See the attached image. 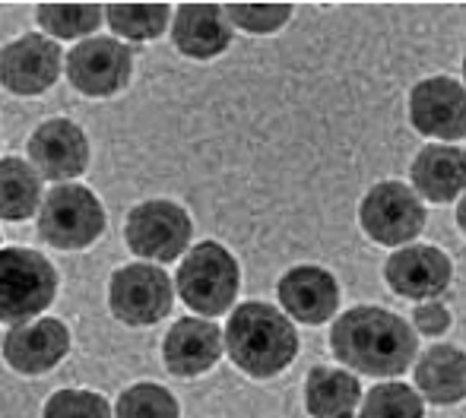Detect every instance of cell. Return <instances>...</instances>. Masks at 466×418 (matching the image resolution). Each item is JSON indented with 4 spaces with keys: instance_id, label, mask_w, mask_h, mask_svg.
Returning <instances> with one entry per match:
<instances>
[{
    "instance_id": "1",
    "label": "cell",
    "mask_w": 466,
    "mask_h": 418,
    "mask_svg": "<svg viewBox=\"0 0 466 418\" xmlns=\"http://www.w3.org/2000/svg\"><path fill=\"white\" fill-rule=\"evenodd\" d=\"M416 330L387 308H350L330 326V352L343 368L397 381L416 362Z\"/></svg>"
},
{
    "instance_id": "2",
    "label": "cell",
    "mask_w": 466,
    "mask_h": 418,
    "mask_svg": "<svg viewBox=\"0 0 466 418\" xmlns=\"http://www.w3.org/2000/svg\"><path fill=\"white\" fill-rule=\"evenodd\" d=\"M226 352L245 374L258 377H277L299 355V330L279 308L264 302H248L232 311L226 323Z\"/></svg>"
},
{
    "instance_id": "3",
    "label": "cell",
    "mask_w": 466,
    "mask_h": 418,
    "mask_svg": "<svg viewBox=\"0 0 466 418\" xmlns=\"http://www.w3.org/2000/svg\"><path fill=\"white\" fill-rule=\"evenodd\" d=\"M238 283V260L219 241H203V244L190 247L187 257L181 260L175 289L190 311L203 314V317H219L232 308Z\"/></svg>"
},
{
    "instance_id": "4",
    "label": "cell",
    "mask_w": 466,
    "mask_h": 418,
    "mask_svg": "<svg viewBox=\"0 0 466 418\" xmlns=\"http://www.w3.org/2000/svg\"><path fill=\"white\" fill-rule=\"evenodd\" d=\"M57 273L38 251L4 247L0 251V320L25 323L55 302Z\"/></svg>"
},
{
    "instance_id": "5",
    "label": "cell",
    "mask_w": 466,
    "mask_h": 418,
    "mask_svg": "<svg viewBox=\"0 0 466 418\" xmlns=\"http://www.w3.org/2000/svg\"><path fill=\"white\" fill-rule=\"evenodd\" d=\"M429 213L412 187L400 181H378L359 204V225L380 247L410 244L422 234Z\"/></svg>"
},
{
    "instance_id": "6",
    "label": "cell",
    "mask_w": 466,
    "mask_h": 418,
    "mask_svg": "<svg viewBox=\"0 0 466 418\" xmlns=\"http://www.w3.org/2000/svg\"><path fill=\"white\" fill-rule=\"evenodd\" d=\"M38 232L61 251H80L105 232V209L89 187L57 184L42 200Z\"/></svg>"
},
{
    "instance_id": "7",
    "label": "cell",
    "mask_w": 466,
    "mask_h": 418,
    "mask_svg": "<svg viewBox=\"0 0 466 418\" xmlns=\"http://www.w3.org/2000/svg\"><path fill=\"white\" fill-rule=\"evenodd\" d=\"M190 215L172 200H147L127 213V238L130 251L137 257H147L153 264H172L190 244Z\"/></svg>"
},
{
    "instance_id": "8",
    "label": "cell",
    "mask_w": 466,
    "mask_h": 418,
    "mask_svg": "<svg viewBox=\"0 0 466 418\" xmlns=\"http://www.w3.org/2000/svg\"><path fill=\"white\" fill-rule=\"evenodd\" d=\"M175 304V285L159 266L130 264L111 276L108 308L127 326H153L168 317Z\"/></svg>"
},
{
    "instance_id": "9",
    "label": "cell",
    "mask_w": 466,
    "mask_h": 418,
    "mask_svg": "<svg viewBox=\"0 0 466 418\" xmlns=\"http://www.w3.org/2000/svg\"><path fill=\"white\" fill-rule=\"evenodd\" d=\"M410 124L438 143L466 136V86L454 76H429L410 93Z\"/></svg>"
},
{
    "instance_id": "10",
    "label": "cell",
    "mask_w": 466,
    "mask_h": 418,
    "mask_svg": "<svg viewBox=\"0 0 466 418\" xmlns=\"http://www.w3.org/2000/svg\"><path fill=\"white\" fill-rule=\"evenodd\" d=\"M384 283L390 292L410 302H431L444 295L454 283V264L451 257L435 244H416L400 247L387 257L384 264Z\"/></svg>"
},
{
    "instance_id": "11",
    "label": "cell",
    "mask_w": 466,
    "mask_h": 418,
    "mask_svg": "<svg viewBox=\"0 0 466 418\" xmlns=\"http://www.w3.org/2000/svg\"><path fill=\"white\" fill-rule=\"evenodd\" d=\"M134 55L117 38H86L67 57V76L83 95L105 99L130 83Z\"/></svg>"
},
{
    "instance_id": "12",
    "label": "cell",
    "mask_w": 466,
    "mask_h": 418,
    "mask_svg": "<svg viewBox=\"0 0 466 418\" xmlns=\"http://www.w3.org/2000/svg\"><path fill=\"white\" fill-rule=\"evenodd\" d=\"M61 74V48L45 35H23L0 48V86L13 95H42Z\"/></svg>"
},
{
    "instance_id": "13",
    "label": "cell",
    "mask_w": 466,
    "mask_h": 418,
    "mask_svg": "<svg viewBox=\"0 0 466 418\" xmlns=\"http://www.w3.org/2000/svg\"><path fill=\"white\" fill-rule=\"evenodd\" d=\"M277 295L282 304V314L295 323L318 326L337 314L339 308V283L333 279L330 270L314 264L292 266L289 273H282Z\"/></svg>"
},
{
    "instance_id": "14",
    "label": "cell",
    "mask_w": 466,
    "mask_h": 418,
    "mask_svg": "<svg viewBox=\"0 0 466 418\" xmlns=\"http://www.w3.org/2000/svg\"><path fill=\"white\" fill-rule=\"evenodd\" d=\"M29 155L32 165L42 178L48 181H70L86 172L89 162V143L86 134L67 117L45 121L35 134L29 136Z\"/></svg>"
},
{
    "instance_id": "15",
    "label": "cell",
    "mask_w": 466,
    "mask_h": 418,
    "mask_svg": "<svg viewBox=\"0 0 466 418\" xmlns=\"http://www.w3.org/2000/svg\"><path fill=\"white\" fill-rule=\"evenodd\" d=\"M70 349V333L61 320L45 317L35 323H19L6 333L4 358L19 374H45L51 371Z\"/></svg>"
},
{
    "instance_id": "16",
    "label": "cell",
    "mask_w": 466,
    "mask_h": 418,
    "mask_svg": "<svg viewBox=\"0 0 466 418\" xmlns=\"http://www.w3.org/2000/svg\"><path fill=\"white\" fill-rule=\"evenodd\" d=\"M226 352V339L216 323L203 317H185L168 330L162 343V362L175 377H197L209 371Z\"/></svg>"
},
{
    "instance_id": "17",
    "label": "cell",
    "mask_w": 466,
    "mask_h": 418,
    "mask_svg": "<svg viewBox=\"0 0 466 418\" xmlns=\"http://www.w3.org/2000/svg\"><path fill=\"white\" fill-rule=\"evenodd\" d=\"M235 25L222 4H181L172 19L175 48L194 61L219 57L232 45Z\"/></svg>"
},
{
    "instance_id": "18",
    "label": "cell",
    "mask_w": 466,
    "mask_h": 418,
    "mask_svg": "<svg viewBox=\"0 0 466 418\" xmlns=\"http://www.w3.org/2000/svg\"><path fill=\"white\" fill-rule=\"evenodd\" d=\"M412 191L431 204H454L466 194V149L425 146L410 165Z\"/></svg>"
},
{
    "instance_id": "19",
    "label": "cell",
    "mask_w": 466,
    "mask_h": 418,
    "mask_svg": "<svg viewBox=\"0 0 466 418\" xmlns=\"http://www.w3.org/2000/svg\"><path fill=\"white\" fill-rule=\"evenodd\" d=\"M416 390L435 406L466 400V352L457 345H429L416 362Z\"/></svg>"
},
{
    "instance_id": "20",
    "label": "cell",
    "mask_w": 466,
    "mask_h": 418,
    "mask_svg": "<svg viewBox=\"0 0 466 418\" xmlns=\"http://www.w3.org/2000/svg\"><path fill=\"white\" fill-rule=\"evenodd\" d=\"M362 406V383L343 368H311L305 377V409L311 418H352Z\"/></svg>"
},
{
    "instance_id": "21",
    "label": "cell",
    "mask_w": 466,
    "mask_h": 418,
    "mask_svg": "<svg viewBox=\"0 0 466 418\" xmlns=\"http://www.w3.org/2000/svg\"><path fill=\"white\" fill-rule=\"evenodd\" d=\"M42 200V174L35 168L23 159H0V219H29Z\"/></svg>"
},
{
    "instance_id": "22",
    "label": "cell",
    "mask_w": 466,
    "mask_h": 418,
    "mask_svg": "<svg viewBox=\"0 0 466 418\" xmlns=\"http://www.w3.org/2000/svg\"><path fill=\"white\" fill-rule=\"evenodd\" d=\"M105 23L111 25V32L127 42H149L159 38L166 32L172 6L168 4H108L105 6Z\"/></svg>"
},
{
    "instance_id": "23",
    "label": "cell",
    "mask_w": 466,
    "mask_h": 418,
    "mask_svg": "<svg viewBox=\"0 0 466 418\" xmlns=\"http://www.w3.org/2000/svg\"><path fill=\"white\" fill-rule=\"evenodd\" d=\"M359 418H425V400L403 381H384L365 393Z\"/></svg>"
},
{
    "instance_id": "24",
    "label": "cell",
    "mask_w": 466,
    "mask_h": 418,
    "mask_svg": "<svg viewBox=\"0 0 466 418\" xmlns=\"http://www.w3.org/2000/svg\"><path fill=\"white\" fill-rule=\"evenodd\" d=\"M38 23L55 38H83L93 35L102 19L98 4H38Z\"/></svg>"
},
{
    "instance_id": "25",
    "label": "cell",
    "mask_w": 466,
    "mask_h": 418,
    "mask_svg": "<svg viewBox=\"0 0 466 418\" xmlns=\"http://www.w3.org/2000/svg\"><path fill=\"white\" fill-rule=\"evenodd\" d=\"M178 400L159 383H134L117 396L115 418H178Z\"/></svg>"
},
{
    "instance_id": "26",
    "label": "cell",
    "mask_w": 466,
    "mask_h": 418,
    "mask_svg": "<svg viewBox=\"0 0 466 418\" xmlns=\"http://www.w3.org/2000/svg\"><path fill=\"white\" fill-rule=\"evenodd\" d=\"M228 13V23L251 35H270L279 32L292 19V4H222Z\"/></svg>"
},
{
    "instance_id": "27",
    "label": "cell",
    "mask_w": 466,
    "mask_h": 418,
    "mask_svg": "<svg viewBox=\"0 0 466 418\" xmlns=\"http://www.w3.org/2000/svg\"><path fill=\"white\" fill-rule=\"evenodd\" d=\"M42 418H111L108 403L89 390H57Z\"/></svg>"
},
{
    "instance_id": "28",
    "label": "cell",
    "mask_w": 466,
    "mask_h": 418,
    "mask_svg": "<svg viewBox=\"0 0 466 418\" xmlns=\"http://www.w3.org/2000/svg\"><path fill=\"white\" fill-rule=\"evenodd\" d=\"M412 330L422 336H441L451 330V311L441 302H422L412 311Z\"/></svg>"
},
{
    "instance_id": "29",
    "label": "cell",
    "mask_w": 466,
    "mask_h": 418,
    "mask_svg": "<svg viewBox=\"0 0 466 418\" xmlns=\"http://www.w3.org/2000/svg\"><path fill=\"white\" fill-rule=\"evenodd\" d=\"M457 225H461V232L466 234V194L461 197V204H457Z\"/></svg>"
},
{
    "instance_id": "30",
    "label": "cell",
    "mask_w": 466,
    "mask_h": 418,
    "mask_svg": "<svg viewBox=\"0 0 466 418\" xmlns=\"http://www.w3.org/2000/svg\"><path fill=\"white\" fill-rule=\"evenodd\" d=\"M463 76H466V55H463Z\"/></svg>"
}]
</instances>
